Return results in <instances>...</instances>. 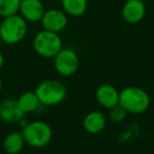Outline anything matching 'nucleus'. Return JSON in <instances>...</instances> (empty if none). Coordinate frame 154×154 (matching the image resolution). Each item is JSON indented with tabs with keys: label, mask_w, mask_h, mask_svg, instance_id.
Here are the masks:
<instances>
[{
	"label": "nucleus",
	"mask_w": 154,
	"mask_h": 154,
	"mask_svg": "<svg viewBox=\"0 0 154 154\" xmlns=\"http://www.w3.org/2000/svg\"><path fill=\"white\" fill-rule=\"evenodd\" d=\"M95 96L97 103L106 109H112L119 103V92L112 85L105 84L99 86L96 90Z\"/></svg>",
	"instance_id": "9b49d317"
},
{
	"label": "nucleus",
	"mask_w": 154,
	"mask_h": 154,
	"mask_svg": "<svg viewBox=\"0 0 154 154\" xmlns=\"http://www.w3.org/2000/svg\"><path fill=\"white\" fill-rule=\"evenodd\" d=\"M21 0H0V16L8 17L18 14Z\"/></svg>",
	"instance_id": "dca6fc26"
},
{
	"label": "nucleus",
	"mask_w": 154,
	"mask_h": 154,
	"mask_svg": "<svg viewBox=\"0 0 154 154\" xmlns=\"http://www.w3.org/2000/svg\"><path fill=\"white\" fill-rule=\"evenodd\" d=\"M2 39H1V37H0V47H1V45H2Z\"/></svg>",
	"instance_id": "aec40b11"
},
{
	"label": "nucleus",
	"mask_w": 154,
	"mask_h": 154,
	"mask_svg": "<svg viewBox=\"0 0 154 154\" xmlns=\"http://www.w3.org/2000/svg\"><path fill=\"white\" fill-rule=\"evenodd\" d=\"M17 103H18V105H19L20 109L26 114L36 112L37 110L39 109V107L41 106L36 93L32 92V91H28V92L22 93V94L18 97Z\"/></svg>",
	"instance_id": "4468645a"
},
{
	"label": "nucleus",
	"mask_w": 154,
	"mask_h": 154,
	"mask_svg": "<svg viewBox=\"0 0 154 154\" xmlns=\"http://www.w3.org/2000/svg\"><path fill=\"white\" fill-rule=\"evenodd\" d=\"M122 15L128 23H138L146 15V5L143 0H127L122 10Z\"/></svg>",
	"instance_id": "9d476101"
},
{
	"label": "nucleus",
	"mask_w": 154,
	"mask_h": 154,
	"mask_svg": "<svg viewBox=\"0 0 154 154\" xmlns=\"http://www.w3.org/2000/svg\"><path fill=\"white\" fill-rule=\"evenodd\" d=\"M127 113H128V112H127L124 108L120 107L119 105H117V106H115V107L112 108V109H110L109 116H110V119H111L112 122H120L126 118Z\"/></svg>",
	"instance_id": "f3484780"
},
{
	"label": "nucleus",
	"mask_w": 154,
	"mask_h": 154,
	"mask_svg": "<svg viewBox=\"0 0 154 154\" xmlns=\"http://www.w3.org/2000/svg\"><path fill=\"white\" fill-rule=\"evenodd\" d=\"M54 68L62 76H72L79 68V57L72 49H61L54 57Z\"/></svg>",
	"instance_id": "423d86ee"
},
{
	"label": "nucleus",
	"mask_w": 154,
	"mask_h": 154,
	"mask_svg": "<svg viewBox=\"0 0 154 154\" xmlns=\"http://www.w3.org/2000/svg\"><path fill=\"white\" fill-rule=\"evenodd\" d=\"M40 21L43 30L59 33L66 29L68 24V16L61 10L50 9L45 12Z\"/></svg>",
	"instance_id": "0eeeda50"
},
{
	"label": "nucleus",
	"mask_w": 154,
	"mask_h": 154,
	"mask_svg": "<svg viewBox=\"0 0 154 154\" xmlns=\"http://www.w3.org/2000/svg\"><path fill=\"white\" fill-rule=\"evenodd\" d=\"M118 105L128 113L140 114L149 108L150 97L143 89L138 87H127L119 92Z\"/></svg>",
	"instance_id": "f257e3e1"
},
{
	"label": "nucleus",
	"mask_w": 154,
	"mask_h": 154,
	"mask_svg": "<svg viewBox=\"0 0 154 154\" xmlns=\"http://www.w3.org/2000/svg\"><path fill=\"white\" fill-rule=\"evenodd\" d=\"M1 90H2V82L0 79V92H1Z\"/></svg>",
	"instance_id": "6ab92c4d"
},
{
	"label": "nucleus",
	"mask_w": 154,
	"mask_h": 154,
	"mask_svg": "<svg viewBox=\"0 0 154 154\" xmlns=\"http://www.w3.org/2000/svg\"><path fill=\"white\" fill-rule=\"evenodd\" d=\"M24 113L20 109L17 99L5 98L0 101V119L7 124H18L24 119Z\"/></svg>",
	"instance_id": "6e6552de"
},
{
	"label": "nucleus",
	"mask_w": 154,
	"mask_h": 154,
	"mask_svg": "<svg viewBox=\"0 0 154 154\" xmlns=\"http://www.w3.org/2000/svg\"><path fill=\"white\" fill-rule=\"evenodd\" d=\"M107 124V118L105 114L99 111H93L88 113L84 118L82 126L84 129L88 133L91 134H97L105 129Z\"/></svg>",
	"instance_id": "f8f14e48"
},
{
	"label": "nucleus",
	"mask_w": 154,
	"mask_h": 154,
	"mask_svg": "<svg viewBox=\"0 0 154 154\" xmlns=\"http://www.w3.org/2000/svg\"><path fill=\"white\" fill-rule=\"evenodd\" d=\"M42 106H56L64 100L66 96V89L62 82L58 80H45L36 87L34 91Z\"/></svg>",
	"instance_id": "20e7f679"
},
{
	"label": "nucleus",
	"mask_w": 154,
	"mask_h": 154,
	"mask_svg": "<svg viewBox=\"0 0 154 154\" xmlns=\"http://www.w3.org/2000/svg\"><path fill=\"white\" fill-rule=\"evenodd\" d=\"M26 32V21L18 14L5 17L0 23V37L7 45H16L23 40Z\"/></svg>",
	"instance_id": "f03ea898"
},
{
	"label": "nucleus",
	"mask_w": 154,
	"mask_h": 154,
	"mask_svg": "<svg viewBox=\"0 0 154 154\" xmlns=\"http://www.w3.org/2000/svg\"><path fill=\"white\" fill-rule=\"evenodd\" d=\"M21 133L26 143L33 148L45 147L53 137L52 128L43 120L28 122L22 128Z\"/></svg>",
	"instance_id": "7ed1b4c3"
},
{
	"label": "nucleus",
	"mask_w": 154,
	"mask_h": 154,
	"mask_svg": "<svg viewBox=\"0 0 154 154\" xmlns=\"http://www.w3.org/2000/svg\"><path fill=\"white\" fill-rule=\"evenodd\" d=\"M33 48L39 56L45 58H54L62 49V40L58 33L42 30L35 35Z\"/></svg>",
	"instance_id": "39448f33"
},
{
	"label": "nucleus",
	"mask_w": 154,
	"mask_h": 154,
	"mask_svg": "<svg viewBox=\"0 0 154 154\" xmlns=\"http://www.w3.org/2000/svg\"><path fill=\"white\" fill-rule=\"evenodd\" d=\"M26 141L22 136V133L19 131H13L5 137L2 147L5 153L8 154H18L23 149Z\"/></svg>",
	"instance_id": "ddd939ff"
},
{
	"label": "nucleus",
	"mask_w": 154,
	"mask_h": 154,
	"mask_svg": "<svg viewBox=\"0 0 154 154\" xmlns=\"http://www.w3.org/2000/svg\"><path fill=\"white\" fill-rule=\"evenodd\" d=\"M61 5L66 15L79 17L88 9V0H61Z\"/></svg>",
	"instance_id": "2eb2a0df"
},
{
	"label": "nucleus",
	"mask_w": 154,
	"mask_h": 154,
	"mask_svg": "<svg viewBox=\"0 0 154 154\" xmlns=\"http://www.w3.org/2000/svg\"><path fill=\"white\" fill-rule=\"evenodd\" d=\"M3 64H5V57H3L2 53H1V52H0V70H1V69H2Z\"/></svg>",
	"instance_id": "a211bd4d"
},
{
	"label": "nucleus",
	"mask_w": 154,
	"mask_h": 154,
	"mask_svg": "<svg viewBox=\"0 0 154 154\" xmlns=\"http://www.w3.org/2000/svg\"><path fill=\"white\" fill-rule=\"evenodd\" d=\"M45 10L40 0H21L19 12L20 16L26 22L40 21Z\"/></svg>",
	"instance_id": "1a4fd4ad"
}]
</instances>
